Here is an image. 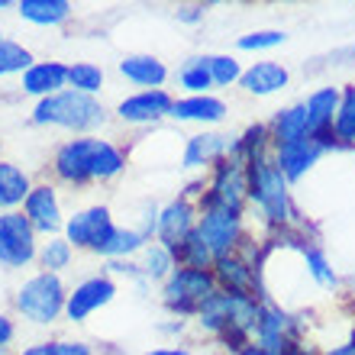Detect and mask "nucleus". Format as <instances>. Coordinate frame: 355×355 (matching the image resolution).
I'll use <instances>...</instances> for the list:
<instances>
[{
    "label": "nucleus",
    "mask_w": 355,
    "mask_h": 355,
    "mask_svg": "<svg viewBox=\"0 0 355 355\" xmlns=\"http://www.w3.org/2000/svg\"><path fill=\"white\" fill-rule=\"evenodd\" d=\"M297 139H307V113L304 107H291V110L278 113L271 123V142H275V149H281Z\"/></svg>",
    "instance_id": "412c9836"
},
{
    "label": "nucleus",
    "mask_w": 355,
    "mask_h": 355,
    "mask_svg": "<svg viewBox=\"0 0 355 355\" xmlns=\"http://www.w3.org/2000/svg\"><path fill=\"white\" fill-rule=\"evenodd\" d=\"M197 236L207 243V249L214 252V259H223L239 245L243 239V216L239 210H226V207H207L200 223H197Z\"/></svg>",
    "instance_id": "39448f33"
},
{
    "label": "nucleus",
    "mask_w": 355,
    "mask_h": 355,
    "mask_svg": "<svg viewBox=\"0 0 355 355\" xmlns=\"http://www.w3.org/2000/svg\"><path fill=\"white\" fill-rule=\"evenodd\" d=\"M23 355H91L85 343H39L23 349Z\"/></svg>",
    "instance_id": "72a5a7b5"
},
{
    "label": "nucleus",
    "mask_w": 355,
    "mask_h": 355,
    "mask_svg": "<svg viewBox=\"0 0 355 355\" xmlns=\"http://www.w3.org/2000/svg\"><path fill=\"white\" fill-rule=\"evenodd\" d=\"M210 294H216V278L204 268H178L165 284V304L178 313L200 310Z\"/></svg>",
    "instance_id": "20e7f679"
},
{
    "label": "nucleus",
    "mask_w": 355,
    "mask_h": 355,
    "mask_svg": "<svg viewBox=\"0 0 355 355\" xmlns=\"http://www.w3.org/2000/svg\"><path fill=\"white\" fill-rule=\"evenodd\" d=\"M10 339H13V323H10V320L0 313V349L7 346Z\"/></svg>",
    "instance_id": "e433bc0d"
},
{
    "label": "nucleus",
    "mask_w": 355,
    "mask_h": 355,
    "mask_svg": "<svg viewBox=\"0 0 355 355\" xmlns=\"http://www.w3.org/2000/svg\"><path fill=\"white\" fill-rule=\"evenodd\" d=\"M29 65H33V55L26 49L13 39H0V78L13 75V71H26Z\"/></svg>",
    "instance_id": "cd10ccee"
},
{
    "label": "nucleus",
    "mask_w": 355,
    "mask_h": 355,
    "mask_svg": "<svg viewBox=\"0 0 355 355\" xmlns=\"http://www.w3.org/2000/svg\"><path fill=\"white\" fill-rule=\"evenodd\" d=\"M333 132L343 142H355V87H349L343 103H339V113L333 120Z\"/></svg>",
    "instance_id": "7c9ffc66"
},
{
    "label": "nucleus",
    "mask_w": 355,
    "mask_h": 355,
    "mask_svg": "<svg viewBox=\"0 0 355 355\" xmlns=\"http://www.w3.org/2000/svg\"><path fill=\"white\" fill-rule=\"evenodd\" d=\"M33 120L36 123H52V126H65V130L87 132V130L103 126L107 110H103L94 97H87V94L62 91V94H55V97L39 101L36 110H33Z\"/></svg>",
    "instance_id": "f03ea898"
},
{
    "label": "nucleus",
    "mask_w": 355,
    "mask_h": 355,
    "mask_svg": "<svg viewBox=\"0 0 355 355\" xmlns=\"http://www.w3.org/2000/svg\"><path fill=\"white\" fill-rule=\"evenodd\" d=\"M68 85H71V91L94 97L103 87V71L91 62H78V65L68 68Z\"/></svg>",
    "instance_id": "a878e982"
},
{
    "label": "nucleus",
    "mask_w": 355,
    "mask_h": 355,
    "mask_svg": "<svg viewBox=\"0 0 355 355\" xmlns=\"http://www.w3.org/2000/svg\"><path fill=\"white\" fill-rule=\"evenodd\" d=\"M194 230H197L194 210H191V204H187V200H171V204L159 214V226H155L162 249H168L171 255H178V249L191 239V233H194Z\"/></svg>",
    "instance_id": "9d476101"
},
{
    "label": "nucleus",
    "mask_w": 355,
    "mask_h": 355,
    "mask_svg": "<svg viewBox=\"0 0 355 355\" xmlns=\"http://www.w3.org/2000/svg\"><path fill=\"white\" fill-rule=\"evenodd\" d=\"M33 259H36V230L23 214L10 210L0 216V265L23 268Z\"/></svg>",
    "instance_id": "423d86ee"
},
{
    "label": "nucleus",
    "mask_w": 355,
    "mask_h": 355,
    "mask_svg": "<svg viewBox=\"0 0 355 355\" xmlns=\"http://www.w3.org/2000/svg\"><path fill=\"white\" fill-rule=\"evenodd\" d=\"M245 178H249V194L255 204L262 207V214L271 223H288L291 200H288V178L281 175L278 162L268 152H259L252 159H245Z\"/></svg>",
    "instance_id": "f257e3e1"
},
{
    "label": "nucleus",
    "mask_w": 355,
    "mask_h": 355,
    "mask_svg": "<svg viewBox=\"0 0 355 355\" xmlns=\"http://www.w3.org/2000/svg\"><path fill=\"white\" fill-rule=\"evenodd\" d=\"M110 233H113V220L107 207H87V210L75 214L65 223L68 243H75L78 249H97Z\"/></svg>",
    "instance_id": "1a4fd4ad"
},
{
    "label": "nucleus",
    "mask_w": 355,
    "mask_h": 355,
    "mask_svg": "<svg viewBox=\"0 0 355 355\" xmlns=\"http://www.w3.org/2000/svg\"><path fill=\"white\" fill-rule=\"evenodd\" d=\"M323 142L313 139V136H307V139H297V142H291V146H281L278 149V168L281 175L288 178V181H297V178L307 175V168L313 165V162L323 155Z\"/></svg>",
    "instance_id": "4468645a"
},
{
    "label": "nucleus",
    "mask_w": 355,
    "mask_h": 355,
    "mask_svg": "<svg viewBox=\"0 0 355 355\" xmlns=\"http://www.w3.org/2000/svg\"><path fill=\"white\" fill-rule=\"evenodd\" d=\"M171 262H175V255H171L168 249L152 245L149 252H146V265H142V271H146L149 278H171Z\"/></svg>",
    "instance_id": "473e14b6"
},
{
    "label": "nucleus",
    "mask_w": 355,
    "mask_h": 355,
    "mask_svg": "<svg viewBox=\"0 0 355 355\" xmlns=\"http://www.w3.org/2000/svg\"><path fill=\"white\" fill-rule=\"evenodd\" d=\"M65 288H62V278L58 275H33V278L17 291V307L19 313L33 323H52V320L65 310Z\"/></svg>",
    "instance_id": "7ed1b4c3"
},
{
    "label": "nucleus",
    "mask_w": 355,
    "mask_h": 355,
    "mask_svg": "<svg viewBox=\"0 0 355 355\" xmlns=\"http://www.w3.org/2000/svg\"><path fill=\"white\" fill-rule=\"evenodd\" d=\"M3 7H7V0H0V10H3Z\"/></svg>",
    "instance_id": "a19ab883"
},
{
    "label": "nucleus",
    "mask_w": 355,
    "mask_h": 355,
    "mask_svg": "<svg viewBox=\"0 0 355 355\" xmlns=\"http://www.w3.org/2000/svg\"><path fill=\"white\" fill-rule=\"evenodd\" d=\"M120 71L126 81H132V85L139 87H149V91H159V85L168 78V68L162 65L159 58L152 55H130L120 62Z\"/></svg>",
    "instance_id": "f3484780"
},
{
    "label": "nucleus",
    "mask_w": 355,
    "mask_h": 355,
    "mask_svg": "<svg viewBox=\"0 0 355 355\" xmlns=\"http://www.w3.org/2000/svg\"><path fill=\"white\" fill-rule=\"evenodd\" d=\"M304 259H307L310 275H313V278H317L323 288H333V284H336V275H333V268L327 265L323 252H317V249H304Z\"/></svg>",
    "instance_id": "f704fd0d"
},
{
    "label": "nucleus",
    "mask_w": 355,
    "mask_h": 355,
    "mask_svg": "<svg viewBox=\"0 0 355 355\" xmlns=\"http://www.w3.org/2000/svg\"><path fill=\"white\" fill-rule=\"evenodd\" d=\"M29 178L23 175V168L10 165V162H0V207H17L26 204L29 197Z\"/></svg>",
    "instance_id": "5701e85b"
},
{
    "label": "nucleus",
    "mask_w": 355,
    "mask_h": 355,
    "mask_svg": "<svg viewBox=\"0 0 355 355\" xmlns=\"http://www.w3.org/2000/svg\"><path fill=\"white\" fill-rule=\"evenodd\" d=\"M171 97L165 91H142V94H132L126 101L120 103V116L126 123H155L162 120L165 113H171Z\"/></svg>",
    "instance_id": "dca6fc26"
},
{
    "label": "nucleus",
    "mask_w": 355,
    "mask_h": 355,
    "mask_svg": "<svg viewBox=\"0 0 355 355\" xmlns=\"http://www.w3.org/2000/svg\"><path fill=\"white\" fill-rule=\"evenodd\" d=\"M239 355H271V352H268V349H262L259 343H252V346H243V349H239Z\"/></svg>",
    "instance_id": "58836bf2"
},
{
    "label": "nucleus",
    "mask_w": 355,
    "mask_h": 355,
    "mask_svg": "<svg viewBox=\"0 0 355 355\" xmlns=\"http://www.w3.org/2000/svg\"><path fill=\"white\" fill-rule=\"evenodd\" d=\"M230 152V142L216 132H204V136H191L184 149V165L187 168H200V165H210V162L223 159Z\"/></svg>",
    "instance_id": "aec40b11"
},
{
    "label": "nucleus",
    "mask_w": 355,
    "mask_h": 355,
    "mask_svg": "<svg viewBox=\"0 0 355 355\" xmlns=\"http://www.w3.org/2000/svg\"><path fill=\"white\" fill-rule=\"evenodd\" d=\"M0 355H3V349H0Z\"/></svg>",
    "instance_id": "79ce46f5"
},
{
    "label": "nucleus",
    "mask_w": 355,
    "mask_h": 355,
    "mask_svg": "<svg viewBox=\"0 0 355 355\" xmlns=\"http://www.w3.org/2000/svg\"><path fill=\"white\" fill-rule=\"evenodd\" d=\"M339 91L336 87H320V91L310 94V101L304 103V113H307V136L320 139L323 146H333V113H339Z\"/></svg>",
    "instance_id": "9b49d317"
},
{
    "label": "nucleus",
    "mask_w": 355,
    "mask_h": 355,
    "mask_svg": "<svg viewBox=\"0 0 355 355\" xmlns=\"http://www.w3.org/2000/svg\"><path fill=\"white\" fill-rule=\"evenodd\" d=\"M39 262H42V268L49 275H58V271L68 268V262H71V243L68 239H49L42 245V252H39Z\"/></svg>",
    "instance_id": "c756f323"
},
{
    "label": "nucleus",
    "mask_w": 355,
    "mask_h": 355,
    "mask_svg": "<svg viewBox=\"0 0 355 355\" xmlns=\"http://www.w3.org/2000/svg\"><path fill=\"white\" fill-rule=\"evenodd\" d=\"M214 265H216V275H214V278L223 281L226 291H245V288H249V284L255 281L252 265L245 262V259H239L236 252L223 255V259H216Z\"/></svg>",
    "instance_id": "b1692460"
},
{
    "label": "nucleus",
    "mask_w": 355,
    "mask_h": 355,
    "mask_svg": "<svg viewBox=\"0 0 355 355\" xmlns=\"http://www.w3.org/2000/svg\"><path fill=\"white\" fill-rule=\"evenodd\" d=\"M210 78H214V85L230 87L233 81H239V78H243V68H239V62H236V58L216 55V58H210Z\"/></svg>",
    "instance_id": "2f4dec72"
},
{
    "label": "nucleus",
    "mask_w": 355,
    "mask_h": 355,
    "mask_svg": "<svg viewBox=\"0 0 355 355\" xmlns=\"http://www.w3.org/2000/svg\"><path fill=\"white\" fill-rule=\"evenodd\" d=\"M113 294H116V284H113L110 278H87V281H81V284H78V288L68 294V300H65L68 320H75V323L87 320L94 310H101L103 304H110Z\"/></svg>",
    "instance_id": "f8f14e48"
},
{
    "label": "nucleus",
    "mask_w": 355,
    "mask_h": 355,
    "mask_svg": "<svg viewBox=\"0 0 355 355\" xmlns=\"http://www.w3.org/2000/svg\"><path fill=\"white\" fill-rule=\"evenodd\" d=\"M17 10L23 13V19L39 23V26H55L62 19H68L71 3L68 0H19Z\"/></svg>",
    "instance_id": "4be33fe9"
},
{
    "label": "nucleus",
    "mask_w": 355,
    "mask_h": 355,
    "mask_svg": "<svg viewBox=\"0 0 355 355\" xmlns=\"http://www.w3.org/2000/svg\"><path fill=\"white\" fill-rule=\"evenodd\" d=\"M239 81H243V87L249 94L265 97V94H275L288 85V71H284L278 62H259V65H252L249 71H243Z\"/></svg>",
    "instance_id": "6ab92c4d"
},
{
    "label": "nucleus",
    "mask_w": 355,
    "mask_h": 355,
    "mask_svg": "<svg viewBox=\"0 0 355 355\" xmlns=\"http://www.w3.org/2000/svg\"><path fill=\"white\" fill-rule=\"evenodd\" d=\"M245 191H249V178H245V162L243 159H226L220 168L210 191H207L204 210L207 207H226V210H243Z\"/></svg>",
    "instance_id": "0eeeda50"
},
{
    "label": "nucleus",
    "mask_w": 355,
    "mask_h": 355,
    "mask_svg": "<svg viewBox=\"0 0 355 355\" xmlns=\"http://www.w3.org/2000/svg\"><path fill=\"white\" fill-rule=\"evenodd\" d=\"M327 355H355V336L349 339L346 346H336V349H333V352H327Z\"/></svg>",
    "instance_id": "4c0bfd02"
},
{
    "label": "nucleus",
    "mask_w": 355,
    "mask_h": 355,
    "mask_svg": "<svg viewBox=\"0 0 355 355\" xmlns=\"http://www.w3.org/2000/svg\"><path fill=\"white\" fill-rule=\"evenodd\" d=\"M171 116L175 120H194V123H220L226 116V103L200 94V97H187V101L171 103Z\"/></svg>",
    "instance_id": "a211bd4d"
},
{
    "label": "nucleus",
    "mask_w": 355,
    "mask_h": 355,
    "mask_svg": "<svg viewBox=\"0 0 355 355\" xmlns=\"http://www.w3.org/2000/svg\"><path fill=\"white\" fill-rule=\"evenodd\" d=\"M181 85L194 94V97L207 94V87L214 85V78H210V58H191L181 68Z\"/></svg>",
    "instance_id": "bb28decb"
},
{
    "label": "nucleus",
    "mask_w": 355,
    "mask_h": 355,
    "mask_svg": "<svg viewBox=\"0 0 355 355\" xmlns=\"http://www.w3.org/2000/svg\"><path fill=\"white\" fill-rule=\"evenodd\" d=\"M178 259L184 262V268H204V271L216 262L214 252L207 249V243L200 239V236H197V230L191 233V239H187V243L181 245V249H178Z\"/></svg>",
    "instance_id": "c85d7f7f"
},
{
    "label": "nucleus",
    "mask_w": 355,
    "mask_h": 355,
    "mask_svg": "<svg viewBox=\"0 0 355 355\" xmlns=\"http://www.w3.org/2000/svg\"><path fill=\"white\" fill-rule=\"evenodd\" d=\"M23 207H26V220H29V226H33L36 233H55V230L65 226V220H62V207H58V197H55V191H52L49 184L33 187Z\"/></svg>",
    "instance_id": "ddd939ff"
},
{
    "label": "nucleus",
    "mask_w": 355,
    "mask_h": 355,
    "mask_svg": "<svg viewBox=\"0 0 355 355\" xmlns=\"http://www.w3.org/2000/svg\"><path fill=\"white\" fill-rule=\"evenodd\" d=\"M284 42V33H275V29H265V33H249V36L239 39V49H275Z\"/></svg>",
    "instance_id": "c9c22d12"
},
{
    "label": "nucleus",
    "mask_w": 355,
    "mask_h": 355,
    "mask_svg": "<svg viewBox=\"0 0 355 355\" xmlns=\"http://www.w3.org/2000/svg\"><path fill=\"white\" fill-rule=\"evenodd\" d=\"M149 355H191L187 349H152Z\"/></svg>",
    "instance_id": "ea45409f"
},
{
    "label": "nucleus",
    "mask_w": 355,
    "mask_h": 355,
    "mask_svg": "<svg viewBox=\"0 0 355 355\" xmlns=\"http://www.w3.org/2000/svg\"><path fill=\"white\" fill-rule=\"evenodd\" d=\"M94 152H97V139H91V136L65 142L55 155V175L68 184L94 181Z\"/></svg>",
    "instance_id": "6e6552de"
},
{
    "label": "nucleus",
    "mask_w": 355,
    "mask_h": 355,
    "mask_svg": "<svg viewBox=\"0 0 355 355\" xmlns=\"http://www.w3.org/2000/svg\"><path fill=\"white\" fill-rule=\"evenodd\" d=\"M142 243H146V236L139 233V230H116L113 226V233L103 239L94 252H101L107 255V259H120V255H132V252H139Z\"/></svg>",
    "instance_id": "393cba45"
},
{
    "label": "nucleus",
    "mask_w": 355,
    "mask_h": 355,
    "mask_svg": "<svg viewBox=\"0 0 355 355\" xmlns=\"http://www.w3.org/2000/svg\"><path fill=\"white\" fill-rule=\"evenodd\" d=\"M68 85V68L62 62H33L23 71V91L36 94V97H55L62 94V87Z\"/></svg>",
    "instance_id": "2eb2a0df"
}]
</instances>
